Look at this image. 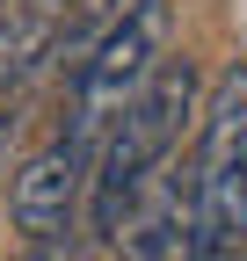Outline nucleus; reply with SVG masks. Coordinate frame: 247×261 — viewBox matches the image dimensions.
Segmentation results:
<instances>
[{
	"label": "nucleus",
	"mask_w": 247,
	"mask_h": 261,
	"mask_svg": "<svg viewBox=\"0 0 247 261\" xmlns=\"http://www.w3.org/2000/svg\"><path fill=\"white\" fill-rule=\"evenodd\" d=\"M189 116H196V65L160 58V73L102 123L95 152H87V225H95V240H116L138 218V189L153 181V167H167Z\"/></svg>",
	"instance_id": "nucleus-1"
},
{
	"label": "nucleus",
	"mask_w": 247,
	"mask_h": 261,
	"mask_svg": "<svg viewBox=\"0 0 247 261\" xmlns=\"http://www.w3.org/2000/svg\"><path fill=\"white\" fill-rule=\"evenodd\" d=\"M182 261H240L247 247V65L211 87L196 160L182 167Z\"/></svg>",
	"instance_id": "nucleus-2"
},
{
	"label": "nucleus",
	"mask_w": 247,
	"mask_h": 261,
	"mask_svg": "<svg viewBox=\"0 0 247 261\" xmlns=\"http://www.w3.org/2000/svg\"><path fill=\"white\" fill-rule=\"evenodd\" d=\"M167 0H145V8H131L109 37L87 51L80 65H73V123H66V138H80L87 152H95V138H102V123L131 102V94L160 73V58H167Z\"/></svg>",
	"instance_id": "nucleus-3"
},
{
	"label": "nucleus",
	"mask_w": 247,
	"mask_h": 261,
	"mask_svg": "<svg viewBox=\"0 0 247 261\" xmlns=\"http://www.w3.org/2000/svg\"><path fill=\"white\" fill-rule=\"evenodd\" d=\"M80 196H87V145L58 130L44 152H29L15 167V181H8V225L22 240H58V232H73Z\"/></svg>",
	"instance_id": "nucleus-4"
},
{
	"label": "nucleus",
	"mask_w": 247,
	"mask_h": 261,
	"mask_svg": "<svg viewBox=\"0 0 247 261\" xmlns=\"http://www.w3.org/2000/svg\"><path fill=\"white\" fill-rule=\"evenodd\" d=\"M66 0H8L0 8V94H29V80L58 58Z\"/></svg>",
	"instance_id": "nucleus-5"
},
{
	"label": "nucleus",
	"mask_w": 247,
	"mask_h": 261,
	"mask_svg": "<svg viewBox=\"0 0 247 261\" xmlns=\"http://www.w3.org/2000/svg\"><path fill=\"white\" fill-rule=\"evenodd\" d=\"M116 261H182V174L160 189V203L116 232Z\"/></svg>",
	"instance_id": "nucleus-6"
},
{
	"label": "nucleus",
	"mask_w": 247,
	"mask_h": 261,
	"mask_svg": "<svg viewBox=\"0 0 247 261\" xmlns=\"http://www.w3.org/2000/svg\"><path fill=\"white\" fill-rule=\"evenodd\" d=\"M131 8H145V0H73V8H66V29H58V58H51V65H66V73H73V65L95 51Z\"/></svg>",
	"instance_id": "nucleus-7"
},
{
	"label": "nucleus",
	"mask_w": 247,
	"mask_h": 261,
	"mask_svg": "<svg viewBox=\"0 0 247 261\" xmlns=\"http://www.w3.org/2000/svg\"><path fill=\"white\" fill-rule=\"evenodd\" d=\"M29 109V94H0V174H8V160H15V138H22V116Z\"/></svg>",
	"instance_id": "nucleus-8"
},
{
	"label": "nucleus",
	"mask_w": 247,
	"mask_h": 261,
	"mask_svg": "<svg viewBox=\"0 0 247 261\" xmlns=\"http://www.w3.org/2000/svg\"><path fill=\"white\" fill-rule=\"evenodd\" d=\"M15 261H87V247H80L73 232H58V240H29Z\"/></svg>",
	"instance_id": "nucleus-9"
},
{
	"label": "nucleus",
	"mask_w": 247,
	"mask_h": 261,
	"mask_svg": "<svg viewBox=\"0 0 247 261\" xmlns=\"http://www.w3.org/2000/svg\"><path fill=\"white\" fill-rule=\"evenodd\" d=\"M0 8H8V0H0Z\"/></svg>",
	"instance_id": "nucleus-10"
}]
</instances>
